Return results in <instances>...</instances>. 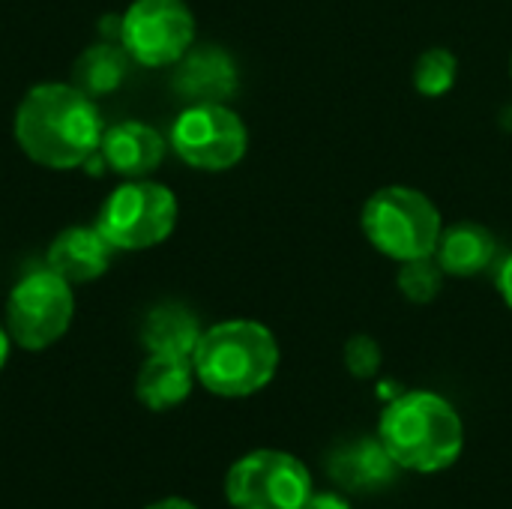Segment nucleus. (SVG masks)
Masks as SVG:
<instances>
[{
  "label": "nucleus",
  "mask_w": 512,
  "mask_h": 509,
  "mask_svg": "<svg viewBox=\"0 0 512 509\" xmlns=\"http://www.w3.org/2000/svg\"><path fill=\"white\" fill-rule=\"evenodd\" d=\"M15 144L36 165L54 171L84 168V162L99 150L102 117L87 93L75 84L45 81L24 93L12 120Z\"/></svg>",
  "instance_id": "1"
},
{
  "label": "nucleus",
  "mask_w": 512,
  "mask_h": 509,
  "mask_svg": "<svg viewBox=\"0 0 512 509\" xmlns=\"http://www.w3.org/2000/svg\"><path fill=\"white\" fill-rule=\"evenodd\" d=\"M378 438L402 471L438 474L462 456L465 426L444 396L411 390L384 408Z\"/></svg>",
  "instance_id": "2"
},
{
  "label": "nucleus",
  "mask_w": 512,
  "mask_h": 509,
  "mask_svg": "<svg viewBox=\"0 0 512 509\" xmlns=\"http://www.w3.org/2000/svg\"><path fill=\"white\" fill-rule=\"evenodd\" d=\"M195 378L222 399H243L264 390L279 369L276 336L249 318L213 324L192 354Z\"/></svg>",
  "instance_id": "3"
},
{
  "label": "nucleus",
  "mask_w": 512,
  "mask_h": 509,
  "mask_svg": "<svg viewBox=\"0 0 512 509\" xmlns=\"http://www.w3.org/2000/svg\"><path fill=\"white\" fill-rule=\"evenodd\" d=\"M366 240L387 258L414 261L429 258L441 240V213L411 186H384L363 204L360 216Z\"/></svg>",
  "instance_id": "4"
},
{
  "label": "nucleus",
  "mask_w": 512,
  "mask_h": 509,
  "mask_svg": "<svg viewBox=\"0 0 512 509\" xmlns=\"http://www.w3.org/2000/svg\"><path fill=\"white\" fill-rule=\"evenodd\" d=\"M177 225V198L147 177L117 186L96 213V228L117 252H141L165 243Z\"/></svg>",
  "instance_id": "5"
},
{
  "label": "nucleus",
  "mask_w": 512,
  "mask_h": 509,
  "mask_svg": "<svg viewBox=\"0 0 512 509\" xmlns=\"http://www.w3.org/2000/svg\"><path fill=\"white\" fill-rule=\"evenodd\" d=\"M75 315L72 285L54 270H30L6 300V330L24 351H45L66 336Z\"/></svg>",
  "instance_id": "6"
},
{
  "label": "nucleus",
  "mask_w": 512,
  "mask_h": 509,
  "mask_svg": "<svg viewBox=\"0 0 512 509\" xmlns=\"http://www.w3.org/2000/svg\"><path fill=\"white\" fill-rule=\"evenodd\" d=\"M312 492L309 468L282 450H255L234 462L225 477L234 509H303Z\"/></svg>",
  "instance_id": "7"
},
{
  "label": "nucleus",
  "mask_w": 512,
  "mask_h": 509,
  "mask_svg": "<svg viewBox=\"0 0 512 509\" xmlns=\"http://www.w3.org/2000/svg\"><path fill=\"white\" fill-rule=\"evenodd\" d=\"M168 144L198 171H228L246 156L249 132L225 102H195L171 123Z\"/></svg>",
  "instance_id": "8"
},
{
  "label": "nucleus",
  "mask_w": 512,
  "mask_h": 509,
  "mask_svg": "<svg viewBox=\"0 0 512 509\" xmlns=\"http://www.w3.org/2000/svg\"><path fill=\"white\" fill-rule=\"evenodd\" d=\"M195 42V15L186 0H132L120 15V45L147 66H174Z\"/></svg>",
  "instance_id": "9"
},
{
  "label": "nucleus",
  "mask_w": 512,
  "mask_h": 509,
  "mask_svg": "<svg viewBox=\"0 0 512 509\" xmlns=\"http://www.w3.org/2000/svg\"><path fill=\"white\" fill-rule=\"evenodd\" d=\"M327 474L339 489L351 495H375L396 483L399 465L381 438H354L327 456Z\"/></svg>",
  "instance_id": "10"
},
{
  "label": "nucleus",
  "mask_w": 512,
  "mask_h": 509,
  "mask_svg": "<svg viewBox=\"0 0 512 509\" xmlns=\"http://www.w3.org/2000/svg\"><path fill=\"white\" fill-rule=\"evenodd\" d=\"M99 156L108 171H114L123 180H141L150 177L162 159H165V138L159 129L126 120L102 132L99 141Z\"/></svg>",
  "instance_id": "11"
},
{
  "label": "nucleus",
  "mask_w": 512,
  "mask_h": 509,
  "mask_svg": "<svg viewBox=\"0 0 512 509\" xmlns=\"http://www.w3.org/2000/svg\"><path fill=\"white\" fill-rule=\"evenodd\" d=\"M117 249L105 240L96 225H72L54 237L45 255V267L69 285H84L108 273Z\"/></svg>",
  "instance_id": "12"
},
{
  "label": "nucleus",
  "mask_w": 512,
  "mask_h": 509,
  "mask_svg": "<svg viewBox=\"0 0 512 509\" xmlns=\"http://www.w3.org/2000/svg\"><path fill=\"white\" fill-rule=\"evenodd\" d=\"M174 90L183 99L195 102H225L237 90V69L228 51L204 45V48H189L177 60V75H174Z\"/></svg>",
  "instance_id": "13"
},
{
  "label": "nucleus",
  "mask_w": 512,
  "mask_h": 509,
  "mask_svg": "<svg viewBox=\"0 0 512 509\" xmlns=\"http://www.w3.org/2000/svg\"><path fill=\"white\" fill-rule=\"evenodd\" d=\"M192 384H195V366L189 357L150 354L147 363L138 369L135 396L150 411H171L189 399Z\"/></svg>",
  "instance_id": "14"
},
{
  "label": "nucleus",
  "mask_w": 512,
  "mask_h": 509,
  "mask_svg": "<svg viewBox=\"0 0 512 509\" xmlns=\"http://www.w3.org/2000/svg\"><path fill=\"white\" fill-rule=\"evenodd\" d=\"M498 255V240L477 222H456L441 231L435 261L447 276H477Z\"/></svg>",
  "instance_id": "15"
},
{
  "label": "nucleus",
  "mask_w": 512,
  "mask_h": 509,
  "mask_svg": "<svg viewBox=\"0 0 512 509\" xmlns=\"http://www.w3.org/2000/svg\"><path fill=\"white\" fill-rule=\"evenodd\" d=\"M201 333L204 330H201L198 318L186 306L162 303L144 318L141 342L150 354H171V357H189L192 360Z\"/></svg>",
  "instance_id": "16"
},
{
  "label": "nucleus",
  "mask_w": 512,
  "mask_h": 509,
  "mask_svg": "<svg viewBox=\"0 0 512 509\" xmlns=\"http://www.w3.org/2000/svg\"><path fill=\"white\" fill-rule=\"evenodd\" d=\"M129 54L120 42H99L81 51V57L72 66V84L87 93L90 99L114 93L126 72H129Z\"/></svg>",
  "instance_id": "17"
},
{
  "label": "nucleus",
  "mask_w": 512,
  "mask_h": 509,
  "mask_svg": "<svg viewBox=\"0 0 512 509\" xmlns=\"http://www.w3.org/2000/svg\"><path fill=\"white\" fill-rule=\"evenodd\" d=\"M456 72H459V60L450 48H429L420 54L414 66V87L429 99L444 96L456 84Z\"/></svg>",
  "instance_id": "18"
},
{
  "label": "nucleus",
  "mask_w": 512,
  "mask_h": 509,
  "mask_svg": "<svg viewBox=\"0 0 512 509\" xmlns=\"http://www.w3.org/2000/svg\"><path fill=\"white\" fill-rule=\"evenodd\" d=\"M399 291L411 300V303H429L441 294L444 285V270L435 261V255L429 258H414V261H402L399 270Z\"/></svg>",
  "instance_id": "19"
},
{
  "label": "nucleus",
  "mask_w": 512,
  "mask_h": 509,
  "mask_svg": "<svg viewBox=\"0 0 512 509\" xmlns=\"http://www.w3.org/2000/svg\"><path fill=\"white\" fill-rule=\"evenodd\" d=\"M345 366L354 378H375L381 369V345L372 336H354L345 345Z\"/></svg>",
  "instance_id": "20"
},
{
  "label": "nucleus",
  "mask_w": 512,
  "mask_h": 509,
  "mask_svg": "<svg viewBox=\"0 0 512 509\" xmlns=\"http://www.w3.org/2000/svg\"><path fill=\"white\" fill-rule=\"evenodd\" d=\"M303 509H351V504L336 492H321V495L312 492V498L303 504Z\"/></svg>",
  "instance_id": "21"
},
{
  "label": "nucleus",
  "mask_w": 512,
  "mask_h": 509,
  "mask_svg": "<svg viewBox=\"0 0 512 509\" xmlns=\"http://www.w3.org/2000/svg\"><path fill=\"white\" fill-rule=\"evenodd\" d=\"M498 291H501L504 303L512 309V255L504 261V267L498 273Z\"/></svg>",
  "instance_id": "22"
},
{
  "label": "nucleus",
  "mask_w": 512,
  "mask_h": 509,
  "mask_svg": "<svg viewBox=\"0 0 512 509\" xmlns=\"http://www.w3.org/2000/svg\"><path fill=\"white\" fill-rule=\"evenodd\" d=\"M147 509H198V507H195V504H189V501H183V498H165V501L150 504Z\"/></svg>",
  "instance_id": "23"
},
{
  "label": "nucleus",
  "mask_w": 512,
  "mask_h": 509,
  "mask_svg": "<svg viewBox=\"0 0 512 509\" xmlns=\"http://www.w3.org/2000/svg\"><path fill=\"white\" fill-rule=\"evenodd\" d=\"M9 345H12V336H9L6 327H0V369H3L6 360H9Z\"/></svg>",
  "instance_id": "24"
},
{
  "label": "nucleus",
  "mask_w": 512,
  "mask_h": 509,
  "mask_svg": "<svg viewBox=\"0 0 512 509\" xmlns=\"http://www.w3.org/2000/svg\"><path fill=\"white\" fill-rule=\"evenodd\" d=\"M510 72H512V63H510Z\"/></svg>",
  "instance_id": "25"
}]
</instances>
